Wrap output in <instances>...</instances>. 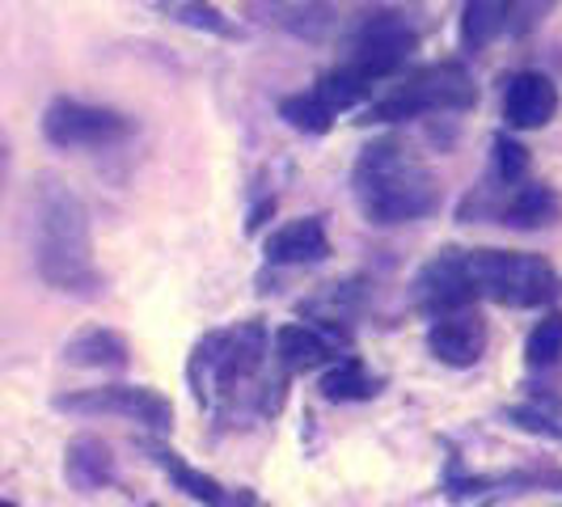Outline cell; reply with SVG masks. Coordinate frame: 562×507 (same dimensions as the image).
I'll list each match as a JSON object with an SVG mask.
<instances>
[{"label":"cell","mask_w":562,"mask_h":507,"mask_svg":"<svg viewBox=\"0 0 562 507\" xmlns=\"http://www.w3.org/2000/svg\"><path fill=\"white\" fill-rule=\"evenodd\" d=\"M495 178L504 182V187H516V182H525V173H529V148L520 140H512V136H495Z\"/></svg>","instance_id":"cell-25"},{"label":"cell","mask_w":562,"mask_h":507,"mask_svg":"<svg viewBox=\"0 0 562 507\" xmlns=\"http://www.w3.org/2000/svg\"><path fill=\"white\" fill-rule=\"evenodd\" d=\"M465 267L479 301H499L507 309H537L559 296V275L546 258L516 250H465Z\"/></svg>","instance_id":"cell-3"},{"label":"cell","mask_w":562,"mask_h":507,"mask_svg":"<svg viewBox=\"0 0 562 507\" xmlns=\"http://www.w3.org/2000/svg\"><path fill=\"white\" fill-rule=\"evenodd\" d=\"M507 419H516V427L525 431H541L550 440H562V402L559 397H533L529 406H512Z\"/></svg>","instance_id":"cell-24"},{"label":"cell","mask_w":562,"mask_h":507,"mask_svg":"<svg viewBox=\"0 0 562 507\" xmlns=\"http://www.w3.org/2000/svg\"><path fill=\"white\" fill-rule=\"evenodd\" d=\"M64 360L72 368H127V338L106 330V326H81L64 342Z\"/></svg>","instance_id":"cell-16"},{"label":"cell","mask_w":562,"mask_h":507,"mask_svg":"<svg viewBox=\"0 0 562 507\" xmlns=\"http://www.w3.org/2000/svg\"><path fill=\"white\" fill-rule=\"evenodd\" d=\"M157 13L169 18L173 26L199 30V34L225 38V43H241V38H246V26L233 22L225 9H216L212 0H157Z\"/></svg>","instance_id":"cell-15"},{"label":"cell","mask_w":562,"mask_h":507,"mask_svg":"<svg viewBox=\"0 0 562 507\" xmlns=\"http://www.w3.org/2000/svg\"><path fill=\"white\" fill-rule=\"evenodd\" d=\"M153 461L161 465L169 474V482L178 486V491H187L191 499H199L203 507H233V491H225L216 478H207V474H199L195 465H187L178 452H169L166 444H153Z\"/></svg>","instance_id":"cell-17"},{"label":"cell","mask_w":562,"mask_h":507,"mask_svg":"<svg viewBox=\"0 0 562 507\" xmlns=\"http://www.w3.org/2000/svg\"><path fill=\"white\" fill-rule=\"evenodd\" d=\"M559 212H562L559 195L550 187H541V182H529V187H520L516 195L507 199L504 221L512 228H546L559 221Z\"/></svg>","instance_id":"cell-18"},{"label":"cell","mask_w":562,"mask_h":507,"mask_svg":"<svg viewBox=\"0 0 562 507\" xmlns=\"http://www.w3.org/2000/svg\"><path fill=\"white\" fill-rule=\"evenodd\" d=\"M559 111V84L546 72H520L512 77L504 93V119L512 132H537Z\"/></svg>","instance_id":"cell-11"},{"label":"cell","mask_w":562,"mask_h":507,"mask_svg":"<svg viewBox=\"0 0 562 507\" xmlns=\"http://www.w3.org/2000/svg\"><path fill=\"white\" fill-rule=\"evenodd\" d=\"M56 410L64 415H114V419L144 422L153 431H166L173 422V406L166 394L144 390V385H98V390H77V394L56 397Z\"/></svg>","instance_id":"cell-7"},{"label":"cell","mask_w":562,"mask_h":507,"mask_svg":"<svg viewBox=\"0 0 562 507\" xmlns=\"http://www.w3.org/2000/svg\"><path fill=\"white\" fill-rule=\"evenodd\" d=\"M356 199L372 225H406L440 207L436 173L415 161L397 140L368 144L356 161Z\"/></svg>","instance_id":"cell-2"},{"label":"cell","mask_w":562,"mask_h":507,"mask_svg":"<svg viewBox=\"0 0 562 507\" xmlns=\"http://www.w3.org/2000/svg\"><path fill=\"white\" fill-rule=\"evenodd\" d=\"M262 347H267V330L262 322H241L225 335H207L195 347L187 376L207 402L212 394H233L237 385H246L254 372L262 368Z\"/></svg>","instance_id":"cell-4"},{"label":"cell","mask_w":562,"mask_h":507,"mask_svg":"<svg viewBox=\"0 0 562 507\" xmlns=\"http://www.w3.org/2000/svg\"><path fill=\"white\" fill-rule=\"evenodd\" d=\"M280 114L296 127V132H310V136H326L335 127V111L317 98V93H296V98H283Z\"/></svg>","instance_id":"cell-23"},{"label":"cell","mask_w":562,"mask_h":507,"mask_svg":"<svg viewBox=\"0 0 562 507\" xmlns=\"http://www.w3.org/2000/svg\"><path fill=\"white\" fill-rule=\"evenodd\" d=\"M512 0H465L461 4V43L470 52H482L499 30H507Z\"/></svg>","instance_id":"cell-19"},{"label":"cell","mask_w":562,"mask_h":507,"mask_svg":"<svg viewBox=\"0 0 562 507\" xmlns=\"http://www.w3.org/2000/svg\"><path fill=\"white\" fill-rule=\"evenodd\" d=\"M262 250H267L271 267H310V262L330 254V237H326L322 216H301V221H288L283 228H276Z\"/></svg>","instance_id":"cell-12"},{"label":"cell","mask_w":562,"mask_h":507,"mask_svg":"<svg viewBox=\"0 0 562 507\" xmlns=\"http://www.w3.org/2000/svg\"><path fill=\"white\" fill-rule=\"evenodd\" d=\"M317 390L326 402H364L376 394V381L368 376V368L360 360H335V364H326Z\"/></svg>","instance_id":"cell-20"},{"label":"cell","mask_w":562,"mask_h":507,"mask_svg":"<svg viewBox=\"0 0 562 507\" xmlns=\"http://www.w3.org/2000/svg\"><path fill=\"white\" fill-rule=\"evenodd\" d=\"M415 301L423 313L440 317V313L470 309L479 301L474 280H470V267H465V250H445L436 254L415 280Z\"/></svg>","instance_id":"cell-9"},{"label":"cell","mask_w":562,"mask_h":507,"mask_svg":"<svg viewBox=\"0 0 562 507\" xmlns=\"http://www.w3.org/2000/svg\"><path fill=\"white\" fill-rule=\"evenodd\" d=\"M554 0H512V9H507V26L516 30H529V26H537V18L550 9Z\"/></svg>","instance_id":"cell-26"},{"label":"cell","mask_w":562,"mask_h":507,"mask_svg":"<svg viewBox=\"0 0 562 507\" xmlns=\"http://www.w3.org/2000/svg\"><path fill=\"white\" fill-rule=\"evenodd\" d=\"M368 89H372V84H368L356 68H347V64H338L335 72H326L322 81L313 84V93H317V98H322L335 114L360 106V102L368 98Z\"/></svg>","instance_id":"cell-21"},{"label":"cell","mask_w":562,"mask_h":507,"mask_svg":"<svg viewBox=\"0 0 562 507\" xmlns=\"http://www.w3.org/2000/svg\"><path fill=\"white\" fill-rule=\"evenodd\" d=\"M415 52V30L406 26L397 13H376L351 43V56H347V68H356L368 84L381 81L397 72L406 56Z\"/></svg>","instance_id":"cell-8"},{"label":"cell","mask_w":562,"mask_h":507,"mask_svg":"<svg viewBox=\"0 0 562 507\" xmlns=\"http://www.w3.org/2000/svg\"><path fill=\"white\" fill-rule=\"evenodd\" d=\"M342 342V335L317 330V326H301L288 322L276 330V360L283 372H313V368L335 364V347Z\"/></svg>","instance_id":"cell-13"},{"label":"cell","mask_w":562,"mask_h":507,"mask_svg":"<svg viewBox=\"0 0 562 507\" xmlns=\"http://www.w3.org/2000/svg\"><path fill=\"white\" fill-rule=\"evenodd\" d=\"M525 364L537 368V372L562 364V313H546L529 330V338H525Z\"/></svg>","instance_id":"cell-22"},{"label":"cell","mask_w":562,"mask_h":507,"mask_svg":"<svg viewBox=\"0 0 562 507\" xmlns=\"http://www.w3.org/2000/svg\"><path fill=\"white\" fill-rule=\"evenodd\" d=\"M34 262L43 283L56 292L89 296L102 288V271L93 262V233L85 203L64 182H43L38 191V216H34Z\"/></svg>","instance_id":"cell-1"},{"label":"cell","mask_w":562,"mask_h":507,"mask_svg":"<svg viewBox=\"0 0 562 507\" xmlns=\"http://www.w3.org/2000/svg\"><path fill=\"white\" fill-rule=\"evenodd\" d=\"M427 347L440 364L449 368H474L486 351V322L474 309L440 313L427 330Z\"/></svg>","instance_id":"cell-10"},{"label":"cell","mask_w":562,"mask_h":507,"mask_svg":"<svg viewBox=\"0 0 562 507\" xmlns=\"http://www.w3.org/2000/svg\"><path fill=\"white\" fill-rule=\"evenodd\" d=\"M114 474V461H111V449L98 440V436H77L68 449H64V478L72 491H81V495H93V491H102Z\"/></svg>","instance_id":"cell-14"},{"label":"cell","mask_w":562,"mask_h":507,"mask_svg":"<svg viewBox=\"0 0 562 507\" xmlns=\"http://www.w3.org/2000/svg\"><path fill=\"white\" fill-rule=\"evenodd\" d=\"M0 507H18V504H9V499H0Z\"/></svg>","instance_id":"cell-27"},{"label":"cell","mask_w":562,"mask_h":507,"mask_svg":"<svg viewBox=\"0 0 562 507\" xmlns=\"http://www.w3.org/2000/svg\"><path fill=\"white\" fill-rule=\"evenodd\" d=\"M132 132H136V123L127 114L106 111V106H85L72 98H56L43 114V136L56 148H106Z\"/></svg>","instance_id":"cell-6"},{"label":"cell","mask_w":562,"mask_h":507,"mask_svg":"<svg viewBox=\"0 0 562 507\" xmlns=\"http://www.w3.org/2000/svg\"><path fill=\"white\" fill-rule=\"evenodd\" d=\"M474 102V81L461 64H431L415 77L397 84L385 102L368 111V123H397V119H419L431 111H457Z\"/></svg>","instance_id":"cell-5"}]
</instances>
